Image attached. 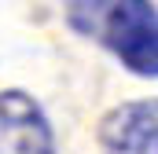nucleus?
<instances>
[{
  "mask_svg": "<svg viewBox=\"0 0 158 154\" xmlns=\"http://www.w3.org/2000/svg\"><path fill=\"white\" fill-rule=\"evenodd\" d=\"M155 121L158 110L151 99L114 107L99 125L103 154H155Z\"/></svg>",
  "mask_w": 158,
  "mask_h": 154,
  "instance_id": "nucleus-3",
  "label": "nucleus"
},
{
  "mask_svg": "<svg viewBox=\"0 0 158 154\" xmlns=\"http://www.w3.org/2000/svg\"><path fill=\"white\" fill-rule=\"evenodd\" d=\"M66 22L107 44L121 63L140 77L158 74V40H155V4L125 0V4H66Z\"/></svg>",
  "mask_w": 158,
  "mask_h": 154,
  "instance_id": "nucleus-1",
  "label": "nucleus"
},
{
  "mask_svg": "<svg viewBox=\"0 0 158 154\" xmlns=\"http://www.w3.org/2000/svg\"><path fill=\"white\" fill-rule=\"evenodd\" d=\"M0 154H55L52 121L22 88L0 92Z\"/></svg>",
  "mask_w": 158,
  "mask_h": 154,
  "instance_id": "nucleus-2",
  "label": "nucleus"
}]
</instances>
